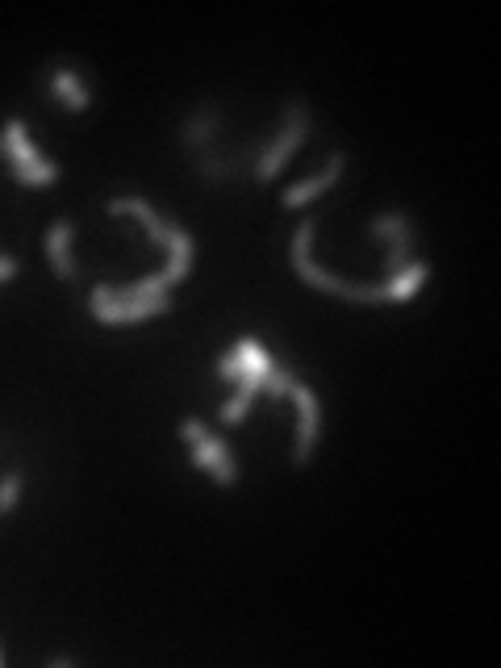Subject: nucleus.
Masks as SVG:
<instances>
[{
	"label": "nucleus",
	"mask_w": 501,
	"mask_h": 668,
	"mask_svg": "<svg viewBox=\"0 0 501 668\" xmlns=\"http://www.w3.org/2000/svg\"><path fill=\"white\" fill-rule=\"evenodd\" d=\"M309 126H314V109H309V101H301V97H293V101H284V109H280V130L272 134V142L264 151H259V159H255V180L259 184H268L284 163L293 159V151L305 142V134H309Z\"/></svg>",
	"instance_id": "f257e3e1"
},
{
	"label": "nucleus",
	"mask_w": 501,
	"mask_h": 668,
	"mask_svg": "<svg viewBox=\"0 0 501 668\" xmlns=\"http://www.w3.org/2000/svg\"><path fill=\"white\" fill-rule=\"evenodd\" d=\"M0 159H5L13 167V176L21 184H30V188H46V184L59 180V163H51L34 147L26 122H17V117L5 122V130H0Z\"/></svg>",
	"instance_id": "f03ea898"
},
{
	"label": "nucleus",
	"mask_w": 501,
	"mask_h": 668,
	"mask_svg": "<svg viewBox=\"0 0 501 668\" xmlns=\"http://www.w3.org/2000/svg\"><path fill=\"white\" fill-rule=\"evenodd\" d=\"M180 435H184L188 447H193V464L205 468L218 485H234L238 481V460H234L230 443L218 439V435H209V426L201 418H184L180 422Z\"/></svg>",
	"instance_id": "7ed1b4c3"
},
{
	"label": "nucleus",
	"mask_w": 501,
	"mask_h": 668,
	"mask_svg": "<svg viewBox=\"0 0 501 668\" xmlns=\"http://www.w3.org/2000/svg\"><path fill=\"white\" fill-rule=\"evenodd\" d=\"M172 309V297L159 293V297H147V301H109L105 297V284H97L88 297V314L97 318V322H147L155 314H167Z\"/></svg>",
	"instance_id": "20e7f679"
},
{
	"label": "nucleus",
	"mask_w": 501,
	"mask_h": 668,
	"mask_svg": "<svg viewBox=\"0 0 501 668\" xmlns=\"http://www.w3.org/2000/svg\"><path fill=\"white\" fill-rule=\"evenodd\" d=\"M314 230H318L314 218H305V222L293 230V247H289V255H293V272H297L305 284L322 289V293H339V297H347V293H351V284L339 280V276H330V272H322V268L314 264V259H309V243H314Z\"/></svg>",
	"instance_id": "39448f33"
},
{
	"label": "nucleus",
	"mask_w": 501,
	"mask_h": 668,
	"mask_svg": "<svg viewBox=\"0 0 501 668\" xmlns=\"http://www.w3.org/2000/svg\"><path fill=\"white\" fill-rule=\"evenodd\" d=\"M293 405H297V443H293V464H309V456H314L318 447V435H322V410H318V397L309 385H301V380H293L289 389Z\"/></svg>",
	"instance_id": "423d86ee"
},
{
	"label": "nucleus",
	"mask_w": 501,
	"mask_h": 668,
	"mask_svg": "<svg viewBox=\"0 0 501 668\" xmlns=\"http://www.w3.org/2000/svg\"><path fill=\"white\" fill-rule=\"evenodd\" d=\"M218 130H222V109L218 105H201V109H193L184 117V126H180V147L188 151V155H205V147L213 138H218Z\"/></svg>",
	"instance_id": "0eeeda50"
},
{
	"label": "nucleus",
	"mask_w": 501,
	"mask_h": 668,
	"mask_svg": "<svg viewBox=\"0 0 501 668\" xmlns=\"http://www.w3.org/2000/svg\"><path fill=\"white\" fill-rule=\"evenodd\" d=\"M343 167H347V155H343V151H334V155H330V163H326V172H318V176H309V180L293 184L289 193H284V205H289V209H301V205H309L314 197H322L326 188L343 176Z\"/></svg>",
	"instance_id": "6e6552de"
},
{
	"label": "nucleus",
	"mask_w": 501,
	"mask_h": 668,
	"mask_svg": "<svg viewBox=\"0 0 501 668\" xmlns=\"http://www.w3.org/2000/svg\"><path fill=\"white\" fill-rule=\"evenodd\" d=\"M268 360H272V355H268L264 347H259L255 339H243V343L230 347V351L222 355V360H218V376H222V380H230V385H238V380H243L251 368L268 364Z\"/></svg>",
	"instance_id": "1a4fd4ad"
},
{
	"label": "nucleus",
	"mask_w": 501,
	"mask_h": 668,
	"mask_svg": "<svg viewBox=\"0 0 501 668\" xmlns=\"http://www.w3.org/2000/svg\"><path fill=\"white\" fill-rule=\"evenodd\" d=\"M109 213H134V218L142 222V230H147V238L155 247L167 251V218H159V213L142 201V197H113L109 201Z\"/></svg>",
	"instance_id": "9d476101"
},
{
	"label": "nucleus",
	"mask_w": 501,
	"mask_h": 668,
	"mask_svg": "<svg viewBox=\"0 0 501 668\" xmlns=\"http://www.w3.org/2000/svg\"><path fill=\"white\" fill-rule=\"evenodd\" d=\"M51 88H55L59 105H63V109H71V113H84V109L92 105L88 84H84L71 67H55V71H51Z\"/></svg>",
	"instance_id": "9b49d317"
},
{
	"label": "nucleus",
	"mask_w": 501,
	"mask_h": 668,
	"mask_svg": "<svg viewBox=\"0 0 501 668\" xmlns=\"http://www.w3.org/2000/svg\"><path fill=\"white\" fill-rule=\"evenodd\" d=\"M46 255H51V268L59 280H71L76 276V259H71V222L59 218L51 226V234H46Z\"/></svg>",
	"instance_id": "f8f14e48"
},
{
	"label": "nucleus",
	"mask_w": 501,
	"mask_h": 668,
	"mask_svg": "<svg viewBox=\"0 0 501 668\" xmlns=\"http://www.w3.org/2000/svg\"><path fill=\"white\" fill-rule=\"evenodd\" d=\"M410 230H414V218H410V213H397V209H393V213H380V218L368 222V234L380 238L385 247L397 243V238H401V234H410Z\"/></svg>",
	"instance_id": "ddd939ff"
},
{
	"label": "nucleus",
	"mask_w": 501,
	"mask_h": 668,
	"mask_svg": "<svg viewBox=\"0 0 501 668\" xmlns=\"http://www.w3.org/2000/svg\"><path fill=\"white\" fill-rule=\"evenodd\" d=\"M414 247H418V234H414V230L401 234L397 243H389V251H385V272L397 276L401 268H410V264H414Z\"/></svg>",
	"instance_id": "4468645a"
},
{
	"label": "nucleus",
	"mask_w": 501,
	"mask_h": 668,
	"mask_svg": "<svg viewBox=\"0 0 501 668\" xmlns=\"http://www.w3.org/2000/svg\"><path fill=\"white\" fill-rule=\"evenodd\" d=\"M293 368L289 364H276L272 372H268V380H264V393L268 397H289V389H293Z\"/></svg>",
	"instance_id": "2eb2a0df"
},
{
	"label": "nucleus",
	"mask_w": 501,
	"mask_h": 668,
	"mask_svg": "<svg viewBox=\"0 0 501 668\" xmlns=\"http://www.w3.org/2000/svg\"><path fill=\"white\" fill-rule=\"evenodd\" d=\"M21 485H26V481H21V472H9L5 481H0V514H9V510L17 506V497H21Z\"/></svg>",
	"instance_id": "dca6fc26"
},
{
	"label": "nucleus",
	"mask_w": 501,
	"mask_h": 668,
	"mask_svg": "<svg viewBox=\"0 0 501 668\" xmlns=\"http://www.w3.org/2000/svg\"><path fill=\"white\" fill-rule=\"evenodd\" d=\"M21 272V264H17V259L13 255H0V284H5V280H13Z\"/></svg>",
	"instance_id": "f3484780"
},
{
	"label": "nucleus",
	"mask_w": 501,
	"mask_h": 668,
	"mask_svg": "<svg viewBox=\"0 0 501 668\" xmlns=\"http://www.w3.org/2000/svg\"><path fill=\"white\" fill-rule=\"evenodd\" d=\"M0 668H5V652H0Z\"/></svg>",
	"instance_id": "a211bd4d"
}]
</instances>
